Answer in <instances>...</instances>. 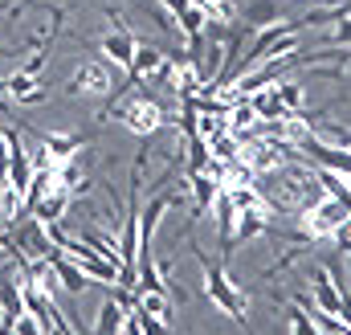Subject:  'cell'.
Here are the masks:
<instances>
[{"label":"cell","instance_id":"5bb4252c","mask_svg":"<svg viewBox=\"0 0 351 335\" xmlns=\"http://www.w3.org/2000/svg\"><path fill=\"white\" fill-rule=\"evenodd\" d=\"M265 229H269V213L262 209H241L237 213V229H233V246L237 242H254V238H262Z\"/></svg>","mask_w":351,"mask_h":335},{"label":"cell","instance_id":"d6986e66","mask_svg":"<svg viewBox=\"0 0 351 335\" xmlns=\"http://www.w3.org/2000/svg\"><path fill=\"white\" fill-rule=\"evenodd\" d=\"M196 8L208 16V25H217V29H229L233 21H237V4L233 0H196Z\"/></svg>","mask_w":351,"mask_h":335},{"label":"cell","instance_id":"d4e9b609","mask_svg":"<svg viewBox=\"0 0 351 335\" xmlns=\"http://www.w3.org/2000/svg\"><path fill=\"white\" fill-rule=\"evenodd\" d=\"M12 335H49V327H45L37 315H29V311H25V315H16V319H12Z\"/></svg>","mask_w":351,"mask_h":335},{"label":"cell","instance_id":"cb8c5ba5","mask_svg":"<svg viewBox=\"0 0 351 335\" xmlns=\"http://www.w3.org/2000/svg\"><path fill=\"white\" fill-rule=\"evenodd\" d=\"M327 45H331V49H348L351 45V12L335 21V29L327 33Z\"/></svg>","mask_w":351,"mask_h":335},{"label":"cell","instance_id":"8fae6325","mask_svg":"<svg viewBox=\"0 0 351 335\" xmlns=\"http://www.w3.org/2000/svg\"><path fill=\"white\" fill-rule=\"evenodd\" d=\"M213 217H217V238H221V246L225 253L233 250V229H237V205H233V196L221 188L217 192V200H213Z\"/></svg>","mask_w":351,"mask_h":335},{"label":"cell","instance_id":"30bf717a","mask_svg":"<svg viewBox=\"0 0 351 335\" xmlns=\"http://www.w3.org/2000/svg\"><path fill=\"white\" fill-rule=\"evenodd\" d=\"M66 209H70V192L53 184V188H49V192L29 209V217H33V221H41V225H53V221H62V217H66Z\"/></svg>","mask_w":351,"mask_h":335},{"label":"cell","instance_id":"9a60e30c","mask_svg":"<svg viewBox=\"0 0 351 335\" xmlns=\"http://www.w3.org/2000/svg\"><path fill=\"white\" fill-rule=\"evenodd\" d=\"M123 323H127V307L110 294L102 307H98V319H94V335H123Z\"/></svg>","mask_w":351,"mask_h":335},{"label":"cell","instance_id":"9c48e42d","mask_svg":"<svg viewBox=\"0 0 351 335\" xmlns=\"http://www.w3.org/2000/svg\"><path fill=\"white\" fill-rule=\"evenodd\" d=\"M164 70H168V58H164V49H156V45H139L135 58H131V66H127L131 82H147V78H156V74H164Z\"/></svg>","mask_w":351,"mask_h":335},{"label":"cell","instance_id":"6da1fadb","mask_svg":"<svg viewBox=\"0 0 351 335\" xmlns=\"http://www.w3.org/2000/svg\"><path fill=\"white\" fill-rule=\"evenodd\" d=\"M200 257V270H204V294L217 303V311H225L229 319H237V323H245L250 319V294L241 290V286H233L229 282V274H225V266L221 262H213L204 250H192Z\"/></svg>","mask_w":351,"mask_h":335},{"label":"cell","instance_id":"52a82bcc","mask_svg":"<svg viewBox=\"0 0 351 335\" xmlns=\"http://www.w3.org/2000/svg\"><path fill=\"white\" fill-rule=\"evenodd\" d=\"M311 286H315V294H311L315 311H323V315H339V294H343V286L335 282L331 266H311ZM306 311H311V307H306Z\"/></svg>","mask_w":351,"mask_h":335},{"label":"cell","instance_id":"4316f807","mask_svg":"<svg viewBox=\"0 0 351 335\" xmlns=\"http://www.w3.org/2000/svg\"><path fill=\"white\" fill-rule=\"evenodd\" d=\"M331 242H335V250H343V253H351V217L331 233Z\"/></svg>","mask_w":351,"mask_h":335},{"label":"cell","instance_id":"5b68a950","mask_svg":"<svg viewBox=\"0 0 351 335\" xmlns=\"http://www.w3.org/2000/svg\"><path fill=\"white\" fill-rule=\"evenodd\" d=\"M114 90V66L106 62H82L70 78V94H86V98H106Z\"/></svg>","mask_w":351,"mask_h":335},{"label":"cell","instance_id":"8992f818","mask_svg":"<svg viewBox=\"0 0 351 335\" xmlns=\"http://www.w3.org/2000/svg\"><path fill=\"white\" fill-rule=\"evenodd\" d=\"M41 257L53 266V274H58V282H62V290H66V294H82V290H90V278L82 274V266L62 250V246H53V242H49V250L41 253Z\"/></svg>","mask_w":351,"mask_h":335},{"label":"cell","instance_id":"ba28073f","mask_svg":"<svg viewBox=\"0 0 351 335\" xmlns=\"http://www.w3.org/2000/svg\"><path fill=\"white\" fill-rule=\"evenodd\" d=\"M164 74H168V82H172V90L180 94V98H192V94H200V86H204V74H200V66H196L192 54L172 58Z\"/></svg>","mask_w":351,"mask_h":335},{"label":"cell","instance_id":"3957f363","mask_svg":"<svg viewBox=\"0 0 351 335\" xmlns=\"http://www.w3.org/2000/svg\"><path fill=\"white\" fill-rule=\"evenodd\" d=\"M348 217H351L348 209L323 192V196H315L311 205L298 209V238H306V242H331V233H335Z\"/></svg>","mask_w":351,"mask_h":335},{"label":"cell","instance_id":"f1b7e54d","mask_svg":"<svg viewBox=\"0 0 351 335\" xmlns=\"http://www.w3.org/2000/svg\"><path fill=\"white\" fill-rule=\"evenodd\" d=\"M323 335H351V327H343V323H335L331 332H323Z\"/></svg>","mask_w":351,"mask_h":335},{"label":"cell","instance_id":"ffe728a7","mask_svg":"<svg viewBox=\"0 0 351 335\" xmlns=\"http://www.w3.org/2000/svg\"><path fill=\"white\" fill-rule=\"evenodd\" d=\"M188 172H208L213 168V152H208V139H200L196 131H188Z\"/></svg>","mask_w":351,"mask_h":335},{"label":"cell","instance_id":"7c38bea8","mask_svg":"<svg viewBox=\"0 0 351 335\" xmlns=\"http://www.w3.org/2000/svg\"><path fill=\"white\" fill-rule=\"evenodd\" d=\"M135 49H139V41H135L123 25H119V33H106V37H102V54H106V62H114L119 70H127V66H131Z\"/></svg>","mask_w":351,"mask_h":335},{"label":"cell","instance_id":"7a4b0ae2","mask_svg":"<svg viewBox=\"0 0 351 335\" xmlns=\"http://www.w3.org/2000/svg\"><path fill=\"white\" fill-rule=\"evenodd\" d=\"M45 233H49V242L53 246H62V250L70 253L78 266H82V274H86L90 282H102V286H119V266L106 257L102 250H94L90 242L82 238H70V233H62V221H53V225H45Z\"/></svg>","mask_w":351,"mask_h":335},{"label":"cell","instance_id":"4fadbf2b","mask_svg":"<svg viewBox=\"0 0 351 335\" xmlns=\"http://www.w3.org/2000/svg\"><path fill=\"white\" fill-rule=\"evenodd\" d=\"M250 102H254V111H258V119H262V123H282L286 115H294V111L282 102V94H278V82L265 86V90H258Z\"/></svg>","mask_w":351,"mask_h":335},{"label":"cell","instance_id":"2e32d148","mask_svg":"<svg viewBox=\"0 0 351 335\" xmlns=\"http://www.w3.org/2000/svg\"><path fill=\"white\" fill-rule=\"evenodd\" d=\"M41 148L49 152V160L58 168V164H66V160H74V156L82 152V139H78V135H49V131H41Z\"/></svg>","mask_w":351,"mask_h":335},{"label":"cell","instance_id":"83f0119b","mask_svg":"<svg viewBox=\"0 0 351 335\" xmlns=\"http://www.w3.org/2000/svg\"><path fill=\"white\" fill-rule=\"evenodd\" d=\"M335 282H339V278H335ZM339 286H343V294H339V323L351 327V290H348V282H339Z\"/></svg>","mask_w":351,"mask_h":335},{"label":"cell","instance_id":"f546056e","mask_svg":"<svg viewBox=\"0 0 351 335\" xmlns=\"http://www.w3.org/2000/svg\"><path fill=\"white\" fill-rule=\"evenodd\" d=\"M319 4H343V0H319Z\"/></svg>","mask_w":351,"mask_h":335},{"label":"cell","instance_id":"44dd1931","mask_svg":"<svg viewBox=\"0 0 351 335\" xmlns=\"http://www.w3.org/2000/svg\"><path fill=\"white\" fill-rule=\"evenodd\" d=\"M16 217H21V192H16V188L8 184V176H4V180H0V221L12 225Z\"/></svg>","mask_w":351,"mask_h":335},{"label":"cell","instance_id":"603a6c76","mask_svg":"<svg viewBox=\"0 0 351 335\" xmlns=\"http://www.w3.org/2000/svg\"><path fill=\"white\" fill-rule=\"evenodd\" d=\"M274 21H282V8H278L274 0H258V8L250 12V25L262 29V25H274Z\"/></svg>","mask_w":351,"mask_h":335},{"label":"cell","instance_id":"277c9868","mask_svg":"<svg viewBox=\"0 0 351 335\" xmlns=\"http://www.w3.org/2000/svg\"><path fill=\"white\" fill-rule=\"evenodd\" d=\"M114 119H123V127L135 131L139 139H147V135H156V131L164 127V111H160V102L147 98V94H131V98H123L119 111H114Z\"/></svg>","mask_w":351,"mask_h":335},{"label":"cell","instance_id":"7402d4cb","mask_svg":"<svg viewBox=\"0 0 351 335\" xmlns=\"http://www.w3.org/2000/svg\"><path fill=\"white\" fill-rule=\"evenodd\" d=\"M290 335H323L319 323H315V315L302 303H290Z\"/></svg>","mask_w":351,"mask_h":335},{"label":"cell","instance_id":"ac0fdd59","mask_svg":"<svg viewBox=\"0 0 351 335\" xmlns=\"http://www.w3.org/2000/svg\"><path fill=\"white\" fill-rule=\"evenodd\" d=\"M225 119H229V131H233L237 139H241L245 131H254V127H262V119H258V111H254V102H250V98H241V102H233Z\"/></svg>","mask_w":351,"mask_h":335},{"label":"cell","instance_id":"484cf974","mask_svg":"<svg viewBox=\"0 0 351 335\" xmlns=\"http://www.w3.org/2000/svg\"><path fill=\"white\" fill-rule=\"evenodd\" d=\"M278 94H282V102H286L290 111H302V102H306V94H302L298 82H282V78H278Z\"/></svg>","mask_w":351,"mask_h":335},{"label":"cell","instance_id":"e0dca14e","mask_svg":"<svg viewBox=\"0 0 351 335\" xmlns=\"http://www.w3.org/2000/svg\"><path fill=\"white\" fill-rule=\"evenodd\" d=\"M135 307H139L147 319H156V323H168V327H172V299H168V290L139 294V299H135Z\"/></svg>","mask_w":351,"mask_h":335}]
</instances>
